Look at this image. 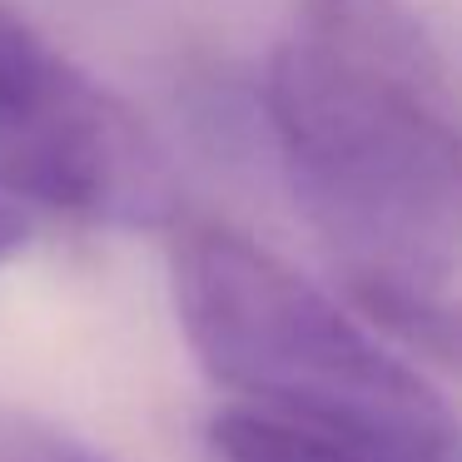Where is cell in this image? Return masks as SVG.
<instances>
[{
    "instance_id": "1",
    "label": "cell",
    "mask_w": 462,
    "mask_h": 462,
    "mask_svg": "<svg viewBox=\"0 0 462 462\" xmlns=\"http://www.w3.org/2000/svg\"><path fill=\"white\" fill-rule=\"evenodd\" d=\"M263 110L289 189L378 328L457 348V100L408 0H299Z\"/></svg>"
},
{
    "instance_id": "2",
    "label": "cell",
    "mask_w": 462,
    "mask_h": 462,
    "mask_svg": "<svg viewBox=\"0 0 462 462\" xmlns=\"http://www.w3.org/2000/svg\"><path fill=\"white\" fill-rule=\"evenodd\" d=\"M170 289L194 358L244 408L457 462L442 393L249 234L184 224L170 249Z\"/></svg>"
},
{
    "instance_id": "3",
    "label": "cell",
    "mask_w": 462,
    "mask_h": 462,
    "mask_svg": "<svg viewBox=\"0 0 462 462\" xmlns=\"http://www.w3.org/2000/svg\"><path fill=\"white\" fill-rule=\"evenodd\" d=\"M0 199L160 229L180 194L150 125L0 0Z\"/></svg>"
},
{
    "instance_id": "4",
    "label": "cell",
    "mask_w": 462,
    "mask_h": 462,
    "mask_svg": "<svg viewBox=\"0 0 462 462\" xmlns=\"http://www.w3.org/2000/svg\"><path fill=\"white\" fill-rule=\"evenodd\" d=\"M209 457L214 462H432L348 438V432L273 418V412L244 408V402L209 418Z\"/></svg>"
},
{
    "instance_id": "5",
    "label": "cell",
    "mask_w": 462,
    "mask_h": 462,
    "mask_svg": "<svg viewBox=\"0 0 462 462\" xmlns=\"http://www.w3.org/2000/svg\"><path fill=\"white\" fill-rule=\"evenodd\" d=\"M0 462H100L90 448L31 412H0Z\"/></svg>"
},
{
    "instance_id": "6",
    "label": "cell",
    "mask_w": 462,
    "mask_h": 462,
    "mask_svg": "<svg viewBox=\"0 0 462 462\" xmlns=\"http://www.w3.org/2000/svg\"><path fill=\"white\" fill-rule=\"evenodd\" d=\"M21 244H25V219L5 199H0V259H11Z\"/></svg>"
}]
</instances>
